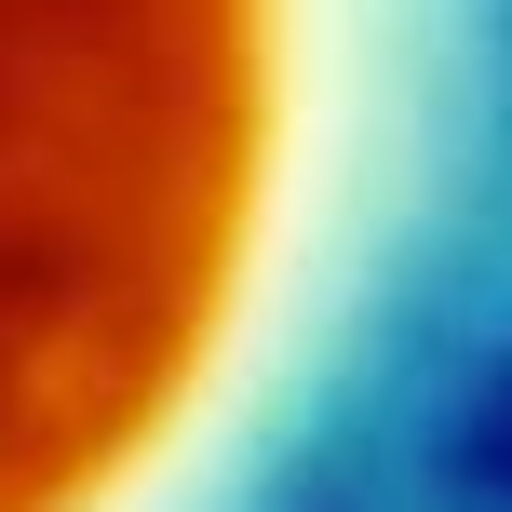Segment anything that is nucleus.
<instances>
[{
	"label": "nucleus",
	"mask_w": 512,
	"mask_h": 512,
	"mask_svg": "<svg viewBox=\"0 0 512 512\" xmlns=\"http://www.w3.org/2000/svg\"><path fill=\"white\" fill-rule=\"evenodd\" d=\"M472 472H486V486H512V378L486 391V418H472Z\"/></svg>",
	"instance_id": "f257e3e1"
}]
</instances>
